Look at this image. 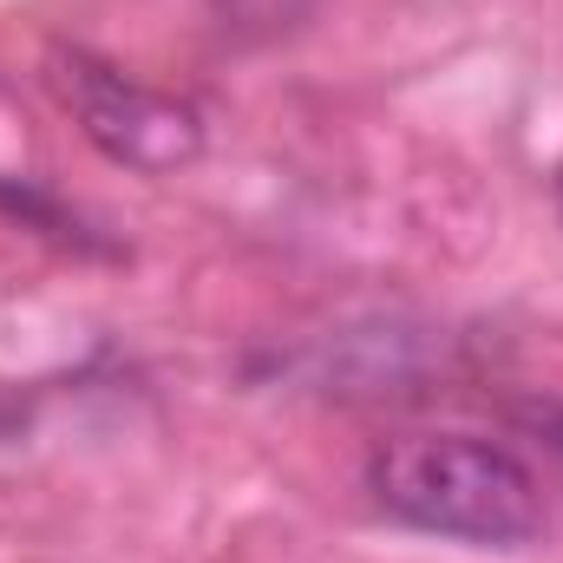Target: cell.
Returning <instances> with one entry per match:
<instances>
[{"mask_svg":"<svg viewBox=\"0 0 563 563\" xmlns=\"http://www.w3.org/2000/svg\"><path fill=\"white\" fill-rule=\"evenodd\" d=\"M59 92L79 112V132L99 144L112 164H125L139 177H164V170H177V164H190L203 151L197 106H184L170 92H151L139 79L86 59V53H73L59 66Z\"/></svg>","mask_w":563,"mask_h":563,"instance_id":"7a4b0ae2","label":"cell"},{"mask_svg":"<svg viewBox=\"0 0 563 563\" xmlns=\"http://www.w3.org/2000/svg\"><path fill=\"white\" fill-rule=\"evenodd\" d=\"M210 13H217V26H223L230 40L263 46V40L295 33V26L314 13V0H210Z\"/></svg>","mask_w":563,"mask_h":563,"instance_id":"3957f363","label":"cell"},{"mask_svg":"<svg viewBox=\"0 0 563 563\" xmlns=\"http://www.w3.org/2000/svg\"><path fill=\"white\" fill-rule=\"evenodd\" d=\"M558 217H563V170H558Z\"/></svg>","mask_w":563,"mask_h":563,"instance_id":"5b68a950","label":"cell"},{"mask_svg":"<svg viewBox=\"0 0 563 563\" xmlns=\"http://www.w3.org/2000/svg\"><path fill=\"white\" fill-rule=\"evenodd\" d=\"M551 432H558V452H563V420H551Z\"/></svg>","mask_w":563,"mask_h":563,"instance_id":"277c9868","label":"cell"},{"mask_svg":"<svg viewBox=\"0 0 563 563\" xmlns=\"http://www.w3.org/2000/svg\"><path fill=\"white\" fill-rule=\"evenodd\" d=\"M367 492L387 518L485 551H518L544 531L531 465L478 432H420L367 459Z\"/></svg>","mask_w":563,"mask_h":563,"instance_id":"6da1fadb","label":"cell"}]
</instances>
